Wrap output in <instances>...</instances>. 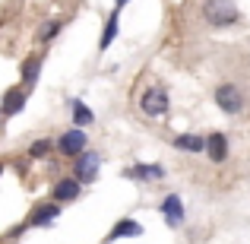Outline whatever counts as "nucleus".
Listing matches in <instances>:
<instances>
[{"label":"nucleus","mask_w":250,"mask_h":244,"mask_svg":"<svg viewBox=\"0 0 250 244\" xmlns=\"http://www.w3.org/2000/svg\"><path fill=\"white\" fill-rule=\"evenodd\" d=\"M63 29V22L61 19H48V22H42L38 25V32H35V42L38 44H51V38H57V32Z\"/></svg>","instance_id":"16"},{"label":"nucleus","mask_w":250,"mask_h":244,"mask_svg":"<svg viewBox=\"0 0 250 244\" xmlns=\"http://www.w3.org/2000/svg\"><path fill=\"white\" fill-rule=\"evenodd\" d=\"M85 133H83V127H73V130H67V133L57 140V153L61 155H70V159H76L80 153H85Z\"/></svg>","instance_id":"6"},{"label":"nucleus","mask_w":250,"mask_h":244,"mask_svg":"<svg viewBox=\"0 0 250 244\" xmlns=\"http://www.w3.org/2000/svg\"><path fill=\"white\" fill-rule=\"evenodd\" d=\"M51 194H54V200L57 203H70V200H76V197L83 194V181L80 177H61V181L54 184V190H51Z\"/></svg>","instance_id":"8"},{"label":"nucleus","mask_w":250,"mask_h":244,"mask_svg":"<svg viewBox=\"0 0 250 244\" xmlns=\"http://www.w3.org/2000/svg\"><path fill=\"white\" fill-rule=\"evenodd\" d=\"M0 175H3V162H0Z\"/></svg>","instance_id":"20"},{"label":"nucleus","mask_w":250,"mask_h":244,"mask_svg":"<svg viewBox=\"0 0 250 244\" xmlns=\"http://www.w3.org/2000/svg\"><path fill=\"white\" fill-rule=\"evenodd\" d=\"M70 114H73V124H76V127H89V124L95 121L92 108L85 102H80V98H73V102H70Z\"/></svg>","instance_id":"15"},{"label":"nucleus","mask_w":250,"mask_h":244,"mask_svg":"<svg viewBox=\"0 0 250 244\" xmlns=\"http://www.w3.org/2000/svg\"><path fill=\"white\" fill-rule=\"evenodd\" d=\"M168 108H171V102H168V92L162 86H149L140 95V111L146 117H165Z\"/></svg>","instance_id":"2"},{"label":"nucleus","mask_w":250,"mask_h":244,"mask_svg":"<svg viewBox=\"0 0 250 244\" xmlns=\"http://www.w3.org/2000/svg\"><path fill=\"white\" fill-rule=\"evenodd\" d=\"M206 155H209L215 165L225 162V159H228V136L219 133V130H215V133H209V136H206Z\"/></svg>","instance_id":"9"},{"label":"nucleus","mask_w":250,"mask_h":244,"mask_svg":"<svg viewBox=\"0 0 250 244\" xmlns=\"http://www.w3.org/2000/svg\"><path fill=\"white\" fill-rule=\"evenodd\" d=\"M203 19H206L209 25H215V29H225V25L238 22L241 13L231 0H206V3H203Z\"/></svg>","instance_id":"1"},{"label":"nucleus","mask_w":250,"mask_h":244,"mask_svg":"<svg viewBox=\"0 0 250 244\" xmlns=\"http://www.w3.org/2000/svg\"><path fill=\"white\" fill-rule=\"evenodd\" d=\"M98 165H102V159H98V153H80L76 155V165H73V175L80 177L83 184H92L98 177Z\"/></svg>","instance_id":"5"},{"label":"nucleus","mask_w":250,"mask_h":244,"mask_svg":"<svg viewBox=\"0 0 250 244\" xmlns=\"http://www.w3.org/2000/svg\"><path fill=\"white\" fill-rule=\"evenodd\" d=\"M162 216H165V222L171 228H177L184 222V203H181L177 194H168L165 200H162Z\"/></svg>","instance_id":"10"},{"label":"nucleus","mask_w":250,"mask_h":244,"mask_svg":"<svg viewBox=\"0 0 250 244\" xmlns=\"http://www.w3.org/2000/svg\"><path fill=\"white\" fill-rule=\"evenodd\" d=\"M57 216H61V203L51 200V203H42V206H35L29 213V219H25V225L29 228H48L57 222Z\"/></svg>","instance_id":"4"},{"label":"nucleus","mask_w":250,"mask_h":244,"mask_svg":"<svg viewBox=\"0 0 250 244\" xmlns=\"http://www.w3.org/2000/svg\"><path fill=\"white\" fill-rule=\"evenodd\" d=\"M54 146H57L54 140H35V143L29 146V155H32V159H44V155H48Z\"/></svg>","instance_id":"18"},{"label":"nucleus","mask_w":250,"mask_h":244,"mask_svg":"<svg viewBox=\"0 0 250 244\" xmlns=\"http://www.w3.org/2000/svg\"><path fill=\"white\" fill-rule=\"evenodd\" d=\"M25 95H29V92H25L22 86H10V89L3 92V98H0V111H3V117H16L19 111L25 108Z\"/></svg>","instance_id":"7"},{"label":"nucleus","mask_w":250,"mask_h":244,"mask_svg":"<svg viewBox=\"0 0 250 244\" xmlns=\"http://www.w3.org/2000/svg\"><path fill=\"white\" fill-rule=\"evenodd\" d=\"M114 3H117V10H121V6H124V3H127V0H114Z\"/></svg>","instance_id":"19"},{"label":"nucleus","mask_w":250,"mask_h":244,"mask_svg":"<svg viewBox=\"0 0 250 244\" xmlns=\"http://www.w3.org/2000/svg\"><path fill=\"white\" fill-rule=\"evenodd\" d=\"M136 235H143V225H140V222L121 219V222H114V228H111L108 241H117V238H136Z\"/></svg>","instance_id":"13"},{"label":"nucleus","mask_w":250,"mask_h":244,"mask_svg":"<svg viewBox=\"0 0 250 244\" xmlns=\"http://www.w3.org/2000/svg\"><path fill=\"white\" fill-rule=\"evenodd\" d=\"M117 16H121L117 10L108 16V22H104V29H102V38H98V51H104L111 42H114V35H117Z\"/></svg>","instance_id":"17"},{"label":"nucleus","mask_w":250,"mask_h":244,"mask_svg":"<svg viewBox=\"0 0 250 244\" xmlns=\"http://www.w3.org/2000/svg\"><path fill=\"white\" fill-rule=\"evenodd\" d=\"M104 244H111V241H104Z\"/></svg>","instance_id":"22"},{"label":"nucleus","mask_w":250,"mask_h":244,"mask_svg":"<svg viewBox=\"0 0 250 244\" xmlns=\"http://www.w3.org/2000/svg\"><path fill=\"white\" fill-rule=\"evenodd\" d=\"M212 95H215V105H219L225 114H241V111H244V92H241L238 86L225 83V86H219Z\"/></svg>","instance_id":"3"},{"label":"nucleus","mask_w":250,"mask_h":244,"mask_svg":"<svg viewBox=\"0 0 250 244\" xmlns=\"http://www.w3.org/2000/svg\"><path fill=\"white\" fill-rule=\"evenodd\" d=\"M42 54H29L22 64H19V76H22V86H35L38 73H42Z\"/></svg>","instance_id":"12"},{"label":"nucleus","mask_w":250,"mask_h":244,"mask_svg":"<svg viewBox=\"0 0 250 244\" xmlns=\"http://www.w3.org/2000/svg\"><path fill=\"white\" fill-rule=\"evenodd\" d=\"M124 177H133V181H159V177H165V168L162 165H130L124 171Z\"/></svg>","instance_id":"11"},{"label":"nucleus","mask_w":250,"mask_h":244,"mask_svg":"<svg viewBox=\"0 0 250 244\" xmlns=\"http://www.w3.org/2000/svg\"><path fill=\"white\" fill-rule=\"evenodd\" d=\"M174 146L184 149V153H206V136H196V133H177L174 136Z\"/></svg>","instance_id":"14"},{"label":"nucleus","mask_w":250,"mask_h":244,"mask_svg":"<svg viewBox=\"0 0 250 244\" xmlns=\"http://www.w3.org/2000/svg\"><path fill=\"white\" fill-rule=\"evenodd\" d=\"M0 117H3V111H0Z\"/></svg>","instance_id":"21"}]
</instances>
